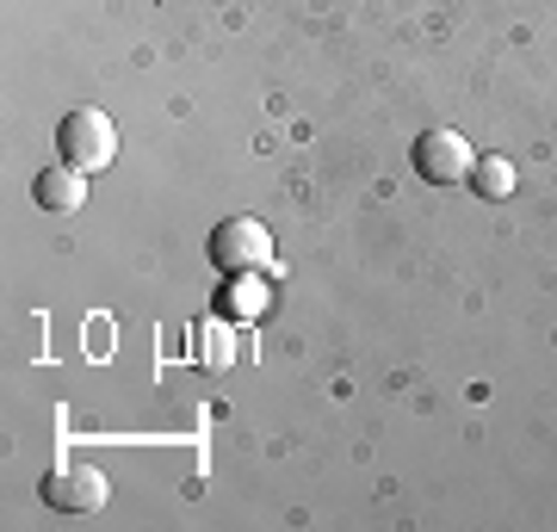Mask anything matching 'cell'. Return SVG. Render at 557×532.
Wrapping results in <instances>:
<instances>
[{
  "label": "cell",
  "mask_w": 557,
  "mask_h": 532,
  "mask_svg": "<svg viewBox=\"0 0 557 532\" xmlns=\"http://www.w3.org/2000/svg\"><path fill=\"white\" fill-rule=\"evenodd\" d=\"M409 156H416V174L428 186H458V180H471V168H478V149L458 137V131H421Z\"/></svg>",
  "instance_id": "3957f363"
},
{
  "label": "cell",
  "mask_w": 557,
  "mask_h": 532,
  "mask_svg": "<svg viewBox=\"0 0 557 532\" xmlns=\"http://www.w3.org/2000/svg\"><path fill=\"white\" fill-rule=\"evenodd\" d=\"M273 260V230L260 218H223L211 230V267L223 273H260Z\"/></svg>",
  "instance_id": "7a4b0ae2"
},
{
  "label": "cell",
  "mask_w": 557,
  "mask_h": 532,
  "mask_svg": "<svg viewBox=\"0 0 557 532\" xmlns=\"http://www.w3.org/2000/svg\"><path fill=\"white\" fill-rule=\"evenodd\" d=\"M32 198H38L44 211H62V218H69V211H81V205H87V180H81V168L75 161H50V168H38V180H32Z\"/></svg>",
  "instance_id": "5b68a950"
},
{
  "label": "cell",
  "mask_w": 557,
  "mask_h": 532,
  "mask_svg": "<svg viewBox=\"0 0 557 532\" xmlns=\"http://www.w3.org/2000/svg\"><path fill=\"white\" fill-rule=\"evenodd\" d=\"M471 193L478 198H508L515 193V161L508 156H478V168H471Z\"/></svg>",
  "instance_id": "8992f818"
},
{
  "label": "cell",
  "mask_w": 557,
  "mask_h": 532,
  "mask_svg": "<svg viewBox=\"0 0 557 532\" xmlns=\"http://www.w3.org/2000/svg\"><path fill=\"white\" fill-rule=\"evenodd\" d=\"M199 366L205 372H230V366H236V335H230L223 322H205L199 329Z\"/></svg>",
  "instance_id": "52a82bcc"
},
{
  "label": "cell",
  "mask_w": 557,
  "mask_h": 532,
  "mask_svg": "<svg viewBox=\"0 0 557 532\" xmlns=\"http://www.w3.org/2000/svg\"><path fill=\"white\" fill-rule=\"evenodd\" d=\"M230 310L236 316H260L267 310V285H260V273H230Z\"/></svg>",
  "instance_id": "ba28073f"
},
{
  "label": "cell",
  "mask_w": 557,
  "mask_h": 532,
  "mask_svg": "<svg viewBox=\"0 0 557 532\" xmlns=\"http://www.w3.org/2000/svg\"><path fill=\"white\" fill-rule=\"evenodd\" d=\"M57 149H62V161H75L81 174H100L119 156V124L106 119V112H94V106H75L57 124Z\"/></svg>",
  "instance_id": "6da1fadb"
},
{
  "label": "cell",
  "mask_w": 557,
  "mask_h": 532,
  "mask_svg": "<svg viewBox=\"0 0 557 532\" xmlns=\"http://www.w3.org/2000/svg\"><path fill=\"white\" fill-rule=\"evenodd\" d=\"M44 508L57 514H94L106 502V471H94V465H57V471L44 477Z\"/></svg>",
  "instance_id": "277c9868"
}]
</instances>
